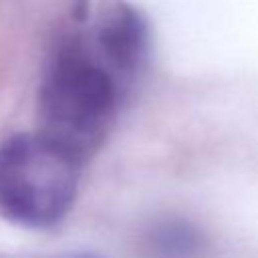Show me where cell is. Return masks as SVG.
I'll list each match as a JSON object with an SVG mask.
<instances>
[{"instance_id":"obj_1","label":"cell","mask_w":258,"mask_h":258,"mask_svg":"<svg viewBox=\"0 0 258 258\" xmlns=\"http://www.w3.org/2000/svg\"><path fill=\"white\" fill-rule=\"evenodd\" d=\"M123 83L81 46L60 50L40 87V135L85 163L113 127Z\"/></svg>"},{"instance_id":"obj_2","label":"cell","mask_w":258,"mask_h":258,"mask_svg":"<svg viewBox=\"0 0 258 258\" xmlns=\"http://www.w3.org/2000/svg\"><path fill=\"white\" fill-rule=\"evenodd\" d=\"M71 153L40 133L0 145V216L26 228H50L73 208L79 169Z\"/></svg>"},{"instance_id":"obj_3","label":"cell","mask_w":258,"mask_h":258,"mask_svg":"<svg viewBox=\"0 0 258 258\" xmlns=\"http://www.w3.org/2000/svg\"><path fill=\"white\" fill-rule=\"evenodd\" d=\"M97 58L121 81H129L145 62L149 32L141 14L123 0H107L95 22Z\"/></svg>"},{"instance_id":"obj_4","label":"cell","mask_w":258,"mask_h":258,"mask_svg":"<svg viewBox=\"0 0 258 258\" xmlns=\"http://www.w3.org/2000/svg\"><path fill=\"white\" fill-rule=\"evenodd\" d=\"M145 248L153 258H200L204 254V238L187 222L165 220L147 232Z\"/></svg>"},{"instance_id":"obj_5","label":"cell","mask_w":258,"mask_h":258,"mask_svg":"<svg viewBox=\"0 0 258 258\" xmlns=\"http://www.w3.org/2000/svg\"><path fill=\"white\" fill-rule=\"evenodd\" d=\"M52 258H97V256H91V254H58V256H52Z\"/></svg>"}]
</instances>
